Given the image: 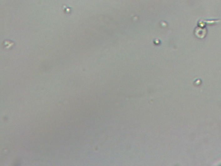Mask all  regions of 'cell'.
I'll list each match as a JSON object with an SVG mask.
<instances>
[]
</instances>
